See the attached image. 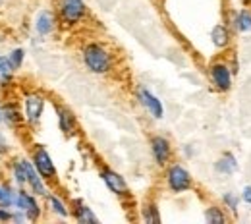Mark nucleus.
<instances>
[{
	"label": "nucleus",
	"mask_w": 251,
	"mask_h": 224,
	"mask_svg": "<svg viewBox=\"0 0 251 224\" xmlns=\"http://www.w3.org/2000/svg\"><path fill=\"white\" fill-rule=\"evenodd\" d=\"M79 62L97 77H108L118 72V52L102 39H87L79 47Z\"/></svg>",
	"instance_id": "1"
},
{
	"label": "nucleus",
	"mask_w": 251,
	"mask_h": 224,
	"mask_svg": "<svg viewBox=\"0 0 251 224\" xmlns=\"http://www.w3.org/2000/svg\"><path fill=\"white\" fill-rule=\"evenodd\" d=\"M236 70L230 62L228 54H217L205 66V77L213 93L230 95L236 87Z\"/></svg>",
	"instance_id": "2"
},
{
	"label": "nucleus",
	"mask_w": 251,
	"mask_h": 224,
	"mask_svg": "<svg viewBox=\"0 0 251 224\" xmlns=\"http://www.w3.org/2000/svg\"><path fill=\"white\" fill-rule=\"evenodd\" d=\"M54 10L62 31H75L91 18V10L85 0H54Z\"/></svg>",
	"instance_id": "3"
},
{
	"label": "nucleus",
	"mask_w": 251,
	"mask_h": 224,
	"mask_svg": "<svg viewBox=\"0 0 251 224\" xmlns=\"http://www.w3.org/2000/svg\"><path fill=\"white\" fill-rule=\"evenodd\" d=\"M162 184L170 195H186L197 188V182L188 166L180 160H172L162 168Z\"/></svg>",
	"instance_id": "4"
},
{
	"label": "nucleus",
	"mask_w": 251,
	"mask_h": 224,
	"mask_svg": "<svg viewBox=\"0 0 251 224\" xmlns=\"http://www.w3.org/2000/svg\"><path fill=\"white\" fill-rule=\"evenodd\" d=\"M49 104V97L41 89H27L22 93V106H24V116H25V126L37 128L45 116Z\"/></svg>",
	"instance_id": "5"
},
{
	"label": "nucleus",
	"mask_w": 251,
	"mask_h": 224,
	"mask_svg": "<svg viewBox=\"0 0 251 224\" xmlns=\"http://www.w3.org/2000/svg\"><path fill=\"white\" fill-rule=\"evenodd\" d=\"M29 159H31V162L35 164L37 172L49 182L50 188L58 186V168H56L54 159L50 157V153H49V149H47L45 145L33 143L31 149H29Z\"/></svg>",
	"instance_id": "6"
},
{
	"label": "nucleus",
	"mask_w": 251,
	"mask_h": 224,
	"mask_svg": "<svg viewBox=\"0 0 251 224\" xmlns=\"http://www.w3.org/2000/svg\"><path fill=\"white\" fill-rule=\"evenodd\" d=\"M99 178L100 182L106 186V190L112 193L114 197H118L120 201H131V190L129 184L124 178V174H120L116 168L108 166V164H99Z\"/></svg>",
	"instance_id": "7"
},
{
	"label": "nucleus",
	"mask_w": 251,
	"mask_h": 224,
	"mask_svg": "<svg viewBox=\"0 0 251 224\" xmlns=\"http://www.w3.org/2000/svg\"><path fill=\"white\" fill-rule=\"evenodd\" d=\"M147 145H149V153H151V159L155 162L157 168H164L168 166L172 160L176 159V149H174V143L168 135L164 133H153L149 135L147 139Z\"/></svg>",
	"instance_id": "8"
},
{
	"label": "nucleus",
	"mask_w": 251,
	"mask_h": 224,
	"mask_svg": "<svg viewBox=\"0 0 251 224\" xmlns=\"http://www.w3.org/2000/svg\"><path fill=\"white\" fill-rule=\"evenodd\" d=\"M236 31L232 29V25L228 22H219L211 27L209 31V41H211V47L219 52V54H228L234 50L236 47Z\"/></svg>",
	"instance_id": "9"
},
{
	"label": "nucleus",
	"mask_w": 251,
	"mask_h": 224,
	"mask_svg": "<svg viewBox=\"0 0 251 224\" xmlns=\"http://www.w3.org/2000/svg\"><path fill=\"white\" fill-rule=\"evenodd\" d=\"M43 197L35 195L29 190H18L16 193V207L14 209H20L25 213V217L29 219V223H39L43 217H45V203L41 201Z\"/></svg>",
	"instance_id": "10"
},
{
	"label": "nucleus",
	"mask_w": 251,
	"mask_h": 224,
	"mask_svg": "<svg viewBox=\"0 0 251 224\" xmlns=\"http://www.w3.org/2000/svg\"><path fill=\"white\" fill-rule=\"evenodd\" d=\"M133 97L149 118H153V120H162L164 118V102L147 85H137L135 91H133Z\"/></svg>",
	"instance_id": "11"
},
{
	"label": "nucleus",
	"mask_w": 251,
	"mask_h": 224,
	"mask_svg": "<svg viewBox=\"0 0 251 224\" xmlns=\"http://www.w3.org/2000/svg\"><path fill=\"white\" fill-rule=\"evenodd\" d=\"M60 29V22L56 16L54 6L52 8H39L33 16V31L41 39H49Z\"/></svg>",
	"instance_id": "12"
},
{
	"label": "nucleus",
	"mask_w": 251,
	"mask_h": 224,
	"mask_svg": "<svg viewBox=\"0 0 251 224\" xmlns=\"http://www.w3.org/2000/svg\"><path fill=\"white\" fill-rule=\"evenodd\" d=\"M43 203H45V211L52 219H56V221H68V219H72L70 201H66V197L56 188H50L49 190V193L43 197Z\"/></svg>",
	"instance_id": "13"
},
{
	"label": "nucleus",
	"mask_w": 251,
	"mask_h": 224,
	"mask_svg": "<svg viewBox=\"0 0 251 224\" xmlns=\"http://www.w3.org/2000/svg\"><path fill=\"white\" fill-rule=\"evenodd\" d=\"M54 116H56V124H58V129L64 137H75L77 131H79V120L75 116V112L64 104V102H56L54 100Z\"/></svg>",
	"instance_id": "14"
},
{
	"label": "nucleus",
	"mask_w": 251,
	"mask_h": 224,
	"mask_svg": "<svg viewBox=\"0 0 251 224\" xmlns=\"http://www.w3.org/2000/svg\"><path fill=\"white\" fill-rule=\"evenodd\" d=\"M226 22L232 25L236 35L246 37L251 35V8L250 6H236L226 14Z\"/></svg>",
	"instance_id": "15"
},
{
	"label": "nucleus",
	"mask_w": 251,
	"mask_h": 224,
	"mask_svg": "<svg viewBox=\"0 0 251 224\" xmlns=\"http://www.w3.org/2000/svg\"><path fill=\"white\" fill-rule=\"evenodd\" d=\"M2 124H6L8 128L12 129L25 126V116H24L22 100L8 99V100L2 102Z\"/></svg>",
	"instance_id": "16"
},
{
	"label": "nucleus",
	"mask_w": 251,
	"mask_h": 224,
	"mask_svg": "<svg viewBox=\"0 0 251 224\" xmlns=\"http://www.w3.org/2000/svg\"><path fill=\"white\" fill-rule=\"evenodd\" d=\"M213 172L217 176H220V178L236 176L240 172V159H238V155L234 151H230V149L222 151L219 157L215 159V162H213Z\"/></svg>",
	"instance_id": "17"
},
{
	"label": "nucleus",
	"mask_w": 251,
	"mask_h": 224,
	"mask_svg": "<svg viewBox=\"0 0 251 224\" xmlns=\"http://www.w3.org/2000/svg\"><path fill=\"white\" fill-rule=\"evenodd\" d=\"M31 159L29 157H14L10 160V178L20 190H27V180H29V168H31Z\"/></svg>",
	"instance_id": "18"
},
{
	"label": "nucleus",
	"mask_w": 251,
	"mask_h": 224,
	"mask_svg": "<svg viewBox=\"0 0 251 224\" xmlns=\"http://www.w3.org/2000/svg\"><path fill=\"white\" fill-rule=\"evenodd\" d=\"M70 207H72V219L77 224H97L99 217L95 215V211L81 199V197H74L70 199Z\"/></svg>",
	"instance_id": "19"
},
{
	"label": "nucleus",
	"mask_w": 251,
	"mask_h": 224,
	"mask_svg": "<svg viewBox=\"0 0 251 224\" xmlns=\"http://www.w3.org/2000/svg\"><path fill=\"white\" fill-rule=\"evenodd\" d=\"M219 203L228 211V215L232 217V221H238L240 219V213H242V197H240V192H236V190H224L219 195Z\"/></svg>",
	"instance_id": "20"
},
{
	"label": "nucleus",
	"mask_w": 251,
	"mask_h": 224,
	"mask_svg": "<svg viewBox=\"0 0 251 224\" xmlns=\"http://www.w3.org/2000/svg\"><path fill=\"white\" fill-rule=\"evenodd\" d=\"M203 221L207 224H226V223H232V217L228 215V211L220 205L219 201H211L205 205L203 209Z\"/></svg>",
	"instance_id": "21"
},
{
	"label": "nucleus",
	"mask_w": 251,
	"mask_h": 224,
	"mask_svg": "<svg viewBox=\"0 0 251 224\" xmlns=\"http://www.w3.org/2000/svg\"><path fill=\"white\" fill-rule=\"evenodd\" d=\"M139 221L145 224H158L162 223V215H160V207L155 199L147 197L141 201L139 205Z\"/></svg>",
	"instance_id": "22"
},
{
	"label": "nucleus",
	"mask_w": 251,
	"mask_h": 224,
	"mask_svg": "<svg viewBox=\"0 0 251 224\" xmlns=\"http://www.w3.org/2000/svg\"><path fill=\"white\" fill-rule=\"evenodd\" d=\"M16 68L8 56H0V89H10L16 81Z\"/></svg>",
	"instance_id": "23"
},
{
	"label": "nucleus",
	"mask_w": 251,
	"mask_h": 224,
	"mask_svg": "<svg viewBox=\"0 0 251 224\" xmlns=\"http://www.w3.org/2000/svg\"><path fill=\"white\" fill-rule=\"evenodd\" d=\"M8 58H10L12 66L16 68V72H20V70L24 68V62H25V49H24V47H16V49H12L10 54H8Z\"/></svg>",
	"instance_id": "24"
},
{
	"label": "nucleus",
	"mask_w": 251,
	"mask_h": 224,
	"mask_svg": "<svg viewBox=\"0 0 251 224\" xmlns=\"http://www.w3.org/2000/svg\"><path fill=\"white\" fill-rule=\"evenodd\" d=\"M240 197H242V205H244V207H248V209L251 211V184L242 186V190H240Z\"/></svg>",
	"instance_id": "25"
},
{
	"label": "nucleus",
	"mask_w": 251,
	"mask_h": 224,
	"mask_svg": "<svg viewBox=\"0 0 251 224\" xmlns=\"http://www.w3.org/2000/svg\"><path fill=\"white\" fill-rule=\"evenodd\" d=\"M0 223H12V209L0 205Z\"/></svg>",
	"instance_id": "26"
},
{
	"label": "nucleus",
	"mask_w": 251,
	"mask_h": 224,
	"mask_svg": "<svg viewBox=\"0 0 251 224\" xmlns=\"http://www.w3.org/2000/svg\"><path fill=\"white\" fill-rule=\"evenodd\" d=\"M0 151L6 155L8 151H10V143H8V139H6V135L0 131Z\"/></svg>",
	"instance_id": "27"
},
{
	"label": "nucleus",
	"mask_w": 251,
	"mask_h": 224,
	"mask_svg": "<svg viewBox=\"0 0 251 224\" xmlns=\"http://www.w3.org/2000/svg\"><path fill=\"white\" fill-rule=\"evenodd\" d=\"M238 6H250L251 8V0H236Z\"/></svg>",
	"instance_id": "28"
},
{
	"label": "nucleus",
	"mask_w": 251,
	"mask_h": 224,
	"mask_svg": "<svg viewBox=\"0 0 251 224\" xmlns=\"http://www.w3.org/2000/svg\"><path fill=\"white\" fill-rule=\"evenodd\" d=\"M2 160H4V153L0 151V166H2Z\"/></svg>",
	"instance_id": "29"
},
{
	"label": "nucleus",
	"mask_w": 251,
	"mask_h": 224,
	"mask_svg": "<svg viewBox=\"0 0 251 224\" xmlns=\"http://www.w3.org/2000/svg\"><path fill=\"white\" fill-rule=\"evenodd\" d=\"M0 124H2V104H0Z\"/></svg>",
	"instance_id": "30"
},
{
	"label": "nucleus",
	"mask_w": 251,
	"mask_h": 224,
	"mask_svg": "<svg viewBox=\"0 0 251 224\" xmlns=\"http://www.w3.org/2000/svg\"><path fill=\"white\" fill-rule=\"evenodd\" d=\"M2 4H4V0H0V8H2Z\"/></svg>",
	"instance_id": "31"
}]
</instances>
